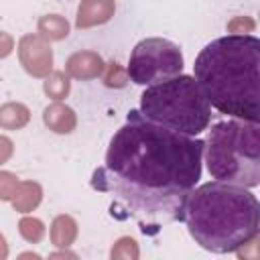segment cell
Segmentation results:
<instances>
[{
	"instance_id": "12",
	"label": "cell",
	"mask_w": 260,
	"mask_h": 260,
	"mask_svg": "<svg viewBox=\"0 0 260 260\" xmlns=\"http://www.w3.org/2000/svg\"><path fill=\"white\" fill-rule=\"evenodd\" d=\"M77 234H79V225L75 217L67 213H61L51 221L49 236H51V244L57 248H69L77 240Z\"/></svg>"
},
{
	"instance_id": "21",
	"label": "cell",
	"mask_w": 260,
	"mask_h": 260,
	"mask_svg": "<svg viewBox=\"0 0 260 260\" xmlns=\"http://www.w3.org/2000/svg\"><path fill=\"white\" fill-rule=\"evenodd\" d=\"M12 152H14V142L8 136L0 134V165L8 162L10 156H12Z\"/></svg>"
},
{
	"instance_id": "1",
	"label": "cell",
	"mask_w": 260,
	"mask_h": 260,
	"mask_svg": "<svg viewBox=\"0 0 260 260\" xmlns=\"http://www.w3.org/2000/svg\"><path fill=\"white\" fill-rule=\"evenodd\" d=\"M203 140L171 132L140 110H130L112 136L91 187L118 199L140 221L160 225L177 211L201 179Z\"/></svg>"
},
{
	"instance_id": "17",
	"label": "cell",
	"mask_w": 260,
	"mask_h": 260,
	"mask_svg": "<svg viewBox=\"0 0 260 260\" xmlns=\"http://www.w3.org/2000/svg\"><path fill=\"white\" fill-rule=\"evenodd\" d=\"M140 256V248L138 242L130 236H122L114 242L112 250H110V258L112 260H138Z\"/></svg>"
},
{
	"instance_id": "14",
	"label": "cell",
	"mask_w": 260,
	"mask_h": 260,
	"mask_svg": "<svg viewBox=\"0 0 260 260\" xmlns=\"http://www.w3.org/2000/svg\"><path fill=\"white\" fill-rule=\"evenodd\" d=\"M37 35L43 37L47 43L53 41H63L69 35V22L61 14H45L39 18L37 24Z\"/></svg>"
},
{
	"instance_id": "18",
	"label": "cell",
	"mask_w": 260,
	"mask_h": 260,
	"mask_svg": "<svg viewBox=\"0 0 260 260\" xmlns=\"http://www.w3.org/2000/svg\"><path fill=\"white\" fill-rule=\"evenodd\" d=\"M100 77H102V81H104L106 87H114V89H122V87H126V83H128V71H126L118 61L106 63Z\"/></svg>"
},
{
	"instance_id": "24",
	"label": "cell",
	"mask_w": 260,
	"mask_h": 260,
	"mask_svg": "<svg viewBox=\"0 0 260 260\" xmlns=\"http://www.w3.org/2000/svg\"><path fill=\"white\" fill-rule=\"evenodd\" d=\"M49 258H77V254H75V252H67V248H63L61 252H55V254H51Z\"/></svg>"
},
{
	"instance_id": "11",
	"label": "cell",
	"mask_w": 260,
	"mask_h": 260,
	"mask_svg": "<svg viewBox=\"0 0 260 260\" xmlns=\"http://www.w3.org/2000/svg\"><path fill=\"white\" fill-rule=\"evenodd\" d=\"M43 201V187L37 181H20L14 197H12V207L18 213H30L35 211Z\"/></svg>"
},
{
	"instance_id": "4",
	"label": "cell",
	"mask_w": 260,
	"mask_h": 260,
	"mask_svg": "<svg viewBox=\"0 0 260 260\" xmlns=\"http://www.w3.org/2000/svg\"><path fill=\"white\" fill-rule=\"evenodd\" d=\"M207 171L215 181L238 187L260 185V124L248 120H223L211 126L203 140Z\"/></svg>"
},
{
	"instance_id": "9",
	"label": "cell",
	"mask_w": 260,
	"mask_h": 260,
	"mask_svg": "<svg viewBox=\"0 0 260 260\" xmlns=\"http://www.w3.org/2000/svg\"><path fill=\"white\" fill-rule=\"evenodd\" d=\"M116 0H81L75 16L77 28H91L106 24L114 18Z\"/></svg>"
},
{
	"instance_id": "8",
	"label": "cell",
	"mask_w": 260,
	"mask_h": 260,
	"mask_svg": "<svg viewBox=\"0 0 260 260\" xmlns=\"http://www.w3.org/2000/svg\"><path fill=\"white\" fill-rule=\"evenodd\" d=\"M104 65L106 63H104L100 53H95V51H75L65 61V73L71 79L87 81V79L100 77L102 71H104Z\"/></svg>"
},
{
	"instance_id": "7",
	"label": "cell",
	"mask_w": 260,
	"mask_h": 260,
	"mask_svg": "<svg viewBox=\"0 0 260 260\" xmlns=\"http://www.w3.org/2000/svg\"><path fill=\"white\" fill-rule=\"evenodd\" d=\"M18 59L30 77H47L53 71V49L39 35H24L18 41Z\"/></svg>"
},
{
	"instance_id": "22",
	"label": "cell",
	"mask_w": 260,
	"mask_h": 260,
	"mask_svg": "<svg viewBox=\"0 0 260 260\" xmlns=\"http://www.w3.org/2000/svg\"><path fill=\"white\" fill-rule=\"evenodd\" d=\"M14 51V39L8 32L0 30V59H6Z\"/></svg>"
},
{
	"instance_id": "3",
	"label": "cell",
	"mask_w": 260,
	"mask_h": 260,
	"mask_svg": "<svg viewBox=\"0 0 260 260\" xmlns=\"http://www.w3.org/2000/svg\"><path fill=\"white\" fill-rule=\"evenodd\" d=\"M203 250L230 254L258 238L260 205L246 187L209 181L193 187L181 203L177 217Z\"/></svg>"
},
{
	"instance_id": "10",
	"label": "cell",
	"mask_w": 260,
	"mask_h": 260,
	"mask_svg": "<svg viewBox=\"0 0 260 260\" xmlns=\"http://www.w3.org/2000/svg\"><path fill=\"white\" fill-rule=\"evenodd\" d=\"M43 122L55 134H71L77 128V114L65 104L53 102L43 110Z\"/></svg>"
},
{
	"instance_id": "16",
	"label": "cell",
	"mask_w": 260,
	"mask_h": 260,
	"mask_svg": "<svg viewBox=\"0 0 260 260\" xmlns=\"http://www.w3.org/2000/svg\"><path fill=\"white\" fill-rule=\"evenodd\" d=\"M18 234L24 242L39 244L45 238V223L39 217L24 213V217H20V221H18Z\"/></svg>"
},
{
	"instance_id": "6",
	"label": "cell",
	"mask_w": 260,
	"mask_h": 260,
	"mask_svg": "<svg viewBox=\"0 0 260 260\" xmlns=\"http://www.w3.org/2000/svg\"><path fill=\"white\" fill-rule=\"evenodd\" d=\"M128 79L136 85H154L183 71V53L177 43L162 37H148L136 43L128 61Z\"/></svg>"
},
{
	"instance_id": "19",
	"label": "cell",
	"mask_w": 260,
	"mask_h": 260,
	"mask_svg": "<svg viewBox=\"0 0 260 260\" xmlns=\"http://www.w3.org/2000/svg\"><path fill=\"white\" fill-rule=\"evenodd\" d=\"M20 179L10 171H0V201H12Z\"/></svg>"
},
{
	"instance_id": "5",
	"label": "cell",
	"mask_w": 260,
	"mask_h": 260,
	"mask_svg": "<svg viewBox=\"0 0 260 260\" xmlns=\"http://www.w3.org/2000/svg\"><path fill=\"white\" fill-rule=\"evenodd\" d=\"M140 114L183 136H197L211 122V106L193 75H175L146 85L140 95Z\"/></svg>"
},
{
	"instance_id": "2",
	"label": "cell",
	"mask_w": 260,
	"mask_h": 260,
	"mask_svg": "<svg viewBox=\"0 0 260 260\" xmlns=\"http://www.w3.org/2000/svg\"><path fill=\"white\" fill-rule=\"evenodd\" d=\"M260 39L225 35L207 43L193 65V77L209 106L232 118L258 122Z\"/></svg>"
},
{
	"instance_id": "13",
	"label": "cell",
	"mask_w": 260,
	"mask_h": 260,
	"mask_svg": "<svg viewBox=\"0 0 260 260\" xmlns=\"http://www.w3.org/2000/svg\"><path fill=\"white\" fill-rule=\"evenodd\" d=\"M30 122V110L20 102H6L0 106V128L20 130Z\"/></svg>"
},
{
	"instance_id": "23",
	"label": "cell",
	"mask_w": 260,
	"mask_h": 260,
	"mask_svg": "<svg viewBox=\"0 0 260 260\" xmlns=\"http://www.w3.org/2000/svg\"><path fill=\"white\" fill-rule=\"evenodd\" d=\"M8 258V244H6V238L0 234V260H6Z\"/></svg>"
},
{
	"instance_id": "20",
	"label": "cell",
	"mask_w": 260,
	"mask_h": 260,
	"mask_svg": "<svg viewBox=\"0 0 260 260\" xmlns=\"http://www.w3.org/2000/svg\"><path fill=\"white\" fill-rule=\"evenodd\" d=\"M228 30L232 35H246V32H252L254 30V20L248 18V16H236L234 20L228 22Z\"/></svg>"
},
{
	"instance_id": "15",
	"label": "cell",
	"mask_w": 260,
	"mask_h": 260,
	"mask_svg": "<svg viewBox=\"0 0 260 260\" xmlns=\"http://www.w3.org/2000/svg\"><path fill=\"white\" fill-rule=\"evenodd\" d=\"M43 91L47 98L55 100V102H61L69 95L71 91V81H69V75L65 71H51L47 77H45V83H43Z\"/></svg>"
}]
</instances>
